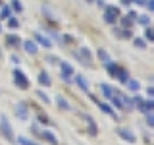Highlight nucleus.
<instances>
[{"label":"nucleus","mask_w":154,"mask_h":145,"mask_svg":"<svg viewBox=\"0 0 154 145\" xmlns=\"http://www.w3.org/2000/svg\"><path fill=\"white\" fill-rule=\"evenodd\" d=\"M35 39H37L38 43H41L42 47H46V48H50V47H52V41H50V39H48V37L41 35V33H35Z\"/></svg>","instance_id":"obj_8"},{"label":"nucleus","mask_w":154,"mask_h":145,"mask_svg":"<svg viewBox=\"0 0 154 145\" xmlns=\"http://www.w3.org/2000/svg\"><path fill=\"white\" fill-rule=\"evenodd\" d=\"M56 103H58V106H60V108H64V110H71V105L67 103V101H66L62 95H58V97H56Z\"/></svg>","instance_id":"obj_12"},{"label":"nucleus","mask_w":154,"mask_h":145,"mask_svg":"<svg viewBox=\"0 0 154 145\" xmlns=\"http://www.w3.org/2000/svg\"><path fill=\"white\" fill-rule=\"evenodd\" d=\"M10 14H12V10H10V6H4L2 12H0V19H8Z\"/></svg>","instance_id":"obj_22"},{"label":"nucleus","mask_w":154,"mask_h":145,"mask_svg":"<svg viewBox=\"0 0 154 145\" xmlns=\"http://www.w3.org/2000/svg\"><path fill=\"white\" fill-rule=\"evenodd\" d=\"M8 27L10 29H17L19 27V21H17L16 18H8Z\"/></svg>","instance_id":"obj_23"},{"label":"nucleus","mask_w":154,"mask_h":145,"mask_svg":"<svg viewBox=\"0 0 154 145\" xmlns=\"http://www.w3.org/2000/svg\"><path fill=\"white\" fill-rule=\"evenodd\" d=\"M12 8L16 10V12H23V4L19 2V0H12Z\"/></svg>","instance_id":"obj_24"},{"label":"nucleus","mask_w":154,"mask_h":145,"mask_svg":"<svg viewBox=\"0 0 154 145\" xmlns=\"http://www.w3.org/2000/svg\"><path fill=\"white\" fill-rule=\"evenodd\" d=\"M77 58H79L81 64H85V66H91V64H93V60H91L93 54H91V50L87 47H81L79 50H77Z\"/></svg>","instance_id":"obj_3"},{"label":"nucleus","mask_w":154,"mask_h":145,"mask_svg":"<svg viewBox=\"0 0 154 145\" xmlns=\"http://www.w3.org/2000/svg\"><path fill=\"white\" fill-rule=\"evenodd\" d=\"M98 106H100V110H102V112H106V114H110V116H114V118H116V112L112 110V106H110V105H106V103H98Z\"/></svg>","instance_id":"obj_15"},{"label":"nucleus","mask_w":154,"mask_h":145,"mask_svg":"<svg viewBox=\"0 0 154 145\" xmlns=\"http://www.w3.org/2000/svg\"><path fill=\"white\" fill-rule=\"evenodd\" d=\"M127 87H129V91H139L141 89V85H139L137 79H127Z\"/></svg>","instance_id":"obj_19"},{"label":"nucleus","mask_w":154,"mask_h":145,"mask_svg":"<svg viewBox=\"0 0 154 145\" xmlns=\"http://www.w3.org/2000/svg\"><path fill=\"white\" fill-rule=\"evenodd\" d=\"M0 132L4 134V137H6V139L14 141V132H12V126H10L6 116H0Z\"/></svg>","instance_id":"obj_1"},{"label":"nucleus","mask_w":154,"mask_h":145,"mask_svg":"<svg viewBox=\"0 0 154 145\" xmlns=\"http://www.w3.org/2000/svg\"><path fill=\"white\" fill-rule=\"evenodd\" d=\"M135 47H141V48H144L146 45H144V41H143V39H135Z\"/></svg>","instance_id":"obj_29"},{"label":"nucleus","mask_w":154,"mask_h":145,"mask_svg":"<svg viewBox=\"0 0 154 145\" xmlns=\"http://www.w3.org/2000/svg\"><path fill=\"white\" fill-rule=\"evenodd\" d=\"M38 83L41 85H50V76L46 74V72H41V74H38Z\"/></svg>","instance_id":"obj_14"},{"label":"nucleus","mask_w":154,"mask_h":145,"mask_svg":"<svg viewBox=\"0 0 154 145\" xmlns=\"http://www.w3.org/2000/svg\"><path fill=\"white\" fill-rule=\"evenodd\" d=\"M17 143L19 145H35L31 139H27V137H17Z\"/></svg>","instance_id":"obj_27"},{"label":"nucleus","mask_w":154,"mask_h":145,"mask_svg":"<svg viewBox=\"0 0 154 145\" xmlns=\"http://www.w3.org/2000/svg\"><path fill=\"white\" fill-rule=\"evenodd\" d=\"M6 43L14 47V45H19V43H21V39H19L17 35H8V37H6Z\"/></svg>","instance_id":"obj_18"},{"label":"nucleus","mask_w":154,"mask_h":145,"mask_svg":"<svg viewBox=\"0 0 154 145\" xmlns=\"http://www.w3.org/2000/svg\"><path fill=\"white\" fill-rule=\"evenodd\" d=\"M119 16V10L116 8V6H110V8H106V14H104V21H108V23H114L116 21V18Z\"/></svg>","instance_id":"obj_5"},{"label":"nucleus","mask_w":154,"mask_h":145,"mask_svg":"<svg viewBox=\"0 0 154 145\" xmlns=\"http://www.w3.org/2000/svg\"><path fill=\"white\" fill-rule=\"evenodd\" d=\"M37 95H38V97H41V99H42V101H45V103L48 105V97H46L45 93H42V91H37Z\"/></svg>","instance_id":"obj_30"},{"label":"nucleus","mask_w":154,"mask_h":145,"mask_svg":"<svg viewBox=\"0 0 154 145\" xmlns=\"http://www.w3.org/2000/svg\"><path fill=\"white\" fill-rule=\"evenodd\" d=\"M60 70H62V79L64 81H71L73 79V68H71V64H67V62H60Z\"/></svg>","instance_id":"obj_4"},{"label":"nucleus","mask_w":154,"mask_h":145,"mask_svg":"<svg viewBox=\"0 0 154 145\" xmlns=\"http://www.w3.org/2000/svg\"><path fill=\"white\" fill-rule=\"evenodd\" d=\"M100 89H102V95L106 97V99H112V97H114V87L102 83V85H100Z\"/></svg>","instance_id":"obj_13"},{"label":"nucleus","mask_w":154,"mask_h":145,"mask_svg":"<svg viewBox=\"0 0 154 145\" xmlns=\"http://www.w3.org/2000/svg\"><path fill=\"white\" fill-rule=\"evenodd\" d=\"M85 120H89V126H91V132H93V135H96V132H98V130H96V124L93 122V118H91V116H85Z\"/></svg>","instance_id":"obj_26"},{"label":"nucleus","mask_w":154,"mask_h":145,"mask_svg":"<svg viewBox=\"0 0 154 145\" xmlns=\"http://www.w3.org/2000/svg\"><path fill=\"white\" fill-rule=\"evenodd\" d=\"M41 137H45V139H48V141H50L52 145H56V143H58V139L54 137V134H52V132H42V135H41Z\"/></svg>","instance_id":"obj_20"},{"label":"nucleus","mask_w":154,"mask_h":145,"mask_svg":"<svg viewBox=\"0 0 154 145\" xmlns=\"http://www.w3.org/2000/svg\"><path fill=\"white\" fill-rule=\"evenodd\" d=\"M98 58H100L102 62H110V54L104 50V48H100V50H98Z\"/></svg>","instance_id":"obj_21"},{"label":"nucleus","mask_w":154,"mask_h":145,"mask_svg":"<svg viewBox=\"0 0 154 145\" xmlns=\"http://www.w3.org/2000/svg\"><path fill=\"white\" fill-rule=\"evenodd\" d=\"M116 77H118V79L122 81V83H127V79H129L127 72H125V70H122V68H119V70H118V74H116Z\"/></svg>","instance_id":"obj_17"},{"label":"nucleus","mask_w":154,"mask_h":145,"mask_svg":"<svg viewBox=\"0 0 154 145\" xmlns=\"http://www.w3.org/2000/svg\"><path fill=\"white\" fill-rule=\"evenodd\" d=\"M146 39H148V41H152V29L150 27H146Z\"/></svg>","instance_id":"obj_31"},{"label":"nucleus","mask_w":154,"mask_h":145,"mask_svg":"<svg viewBox=\"0 0 154 145\" xmlns=\"http://www.w3.org/2000/svg\"><path fill=\"white\" fill-rule=\"evenodd\" d=\"M0 29H2V25H0Z\"/></svg>","instance_id":"obj_33"},{"label":"nucleus","mask_w":154,"mask_h":145,"mask_svg":"<svg viewBox=\"0 0 154 145\" xmlns=\"http://www.w3.org/2000/svg\"><path fill=\"white\" fill-rule=\"evenodd\" d=\"M135 19H137L139 23H143V25H148V23H150V18L148 16H137Z\"/></svg>","instance_id":"obj_25"},{"label":"nucleus","mask_w":154,"mask_h":145,"mask_svg":"<svg viewBox=\"0 0 154 145\" xmlns=\"http://www.w3.org/2000/svg\"><path fill=\"white\" fill-rule=\"evenodd\" d=\"M87 2H93V0H87Z\"/></svg>","instance_id":"obj_32"},{"label":"nucleus","mask_w":154,"mask_h":145,"mask_svg":"<svg viewBox=\"0 0 154 145\" xmlns=\"http://www.w3.org/2000/svg\"><path fill=\"white\" fill-rule=\"evenodd\" d=\"M16 114L19 116V118H21V120H27V105L25 103H17L16 105Z\"/></svg>","instance_id":"obj_6"},{"label":"nucleus","mask_w":154,"mask_h":145,"mask_svg":"<svg viewBox=\"0 0 154 145\" xmlns=\"http://www.w3.org/2000/svg\"><path fill=\"white\" fill-rule=\"evenodd\" d=\"M119 135H122L125 141H129V143H135V141H137V137H135L129 130H119Z\"/></svg>","instance_id":"obj_9"},{"label":"nucleus","mask_w":154,"mask_h":145,"mask_svg":"<svg viewBox=\"0 0 154 145\" xmlns=\"http://www.w3.org/2000/svg\"><path fill=\"white\" fill-rule=\"evenodd\" d=\"M146 124L148 126H154V114L152 112H146Z\"/></svg>","instance_id":"obj_28"},{"label":"nucleus","mask_w":154,"mask_h":145,"mask_svg":"<svg viewBox=\"0 0 154 145\" xmlns=\"http://www.w3.org/2000/svg\"><path fill=\"white\" fill-rule=\"evenodd\" d=\"M152 108H154V103L152 101H143V105L139 106V110H141V112H152Z\"/></svg>","instance_id":"obj_11"},{"label":"nucleus","mask_w":154,"mask_h":145,"mask_svg":"<svg viewBox=\"0 0 154 145\" xmlns=\"http://www.w3.org/2000/svg\"><path fill=\"white\" fill-rule=\"evenodd\" d=\"M104 64H106V70H108L112 76L118 74V70H119V66H118V64H114V62H104Z\"/></svg>","instance_id":"obj_16"},{"label":"nucleus","mask_w":154,"mask_h":145,"mask_svg":"<svg viewBox=\"0 0 154 145\" xmlns=\"http://www.w3.org/2000/svg\"><path fill=\"white\" fill-rule=\"evenodd\" d=\"M75 83L81 87V89L85 91V93H89V83H87V79L83 76H75Z\"/></svg>","instance_id":"obj_10"},{"label":"nucleus","mask_w":154,"mask_h":145,"mask_svg":"<svg viewBox=\"0 0 154 145\" xmlns=\"http://www.w3.org/2000/svg\"><path fill=\"white\" fill-rule=\"evenodd\" d=\"M14 83H16L19 89H27L29 87V79L25 77L21 70H14Z\"/></svg>","instance_id":"obj_2"},{"label":"nucleus","mask_w":154,"mask_h":145,"mask_svg":"<svg viewBox=\"0 0 154 145\" xmlns=\"http://www.w3.org/2000/svg\"><path fill=\"white\" fill-rule=\"evenodd\" d=\"M23 48H25V52H29V54H37V43L35 41H25L23 43Z\"/></svg>","instance_id":"obj_7"}]
</instances>
